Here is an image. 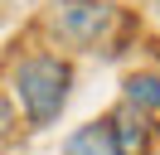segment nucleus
<instances>
[{
	"instance_id": "f03ea898",
	"label": "nucleus",
	"mask_w": 160,
	"mask_h": 155,
	"mask_svg": "<svg viewBox=\"0 0 160 155\" xmlns=\"http://www.w3.org/2000/svg\"><path fill=\"white\" fill-rule=\"evenodd\" d=\"M44 29L63 48H102L117 34V5L112 0H53Z\"/></svg>"
},
{
	"instance_id": "423d86ee",
	"label": "nucleus",
	"mask_w": 160,
	"mask_h": 155,
	"mask_svg": "<svg viewBox=\"0 0 160 155\" xmlns=\"http://www.w3.org/2000/svg\"><path fill=\"white\" fill-rule=\"evenodd\" d=\"M15 121H20V116H15V107H10V97H0V141H5V136L15 131Z\"/></svg>"
},
{
	"instance_id": "7ed1b4c3",
	"label": "nucleus",
	"mask_w": 160,
	"mask_h": 155,
	"mask_svg": "<svg viewBox=\"0 0 160 155\" xmlns=\"http://www.w3.org/2000/svg\"><path fill=\"white\" fill-rule=\"evenodd\" d=\"M107 141H112V155H146L150 150V116L121 102L107 116Z\"/></svg>"
},
{
	"instance_id": "f257e3e1",
	"label": "nucleus",
	"mask_w": 160,
	"mask_h": 155,
	"mask_svg": "<svg viewBox=\"0 0 160 155\" xmlns=\"http://www.w3.org/2000/svg\"><path fill=\"white\" fill-rule=\"evenodd\" d=\"M15 82V102H20L29 126H49L58 121V112L68 107L73 92V63L63 53H24L10 73Z\"/></svg>"
},
{
	"instance_id": "39448f33",
	"label": "nucleus",
	"mask_w": 160,
	"mask_h": 155,
	"mask_svg": "<svg viewBox=\"0 0 160 155\" xmlns=\"http://www.w3.org/2000/svg\"><path fill=\"white\" fill-rule=\"evenodd\" d=\"M63 155H112L107 121H92V126H82V131H73L68 145H63Z\"/></svg>"
},
{
	"instance_id": "20e7f679",
	"label": "nucleus",
	"mask_w": 160,
	"mask_h": 155,
	"mask_svg": "<svg viewBox=\"0 0 160 155\" xmlns=\"http://www.w3.org/2000/svg\"><path fill=\"white\" fill-rule=\"evenodd\" d=\"M121 102L146 116H160V73H131L121 82Z\"/></svg>"
}]
</instances>
